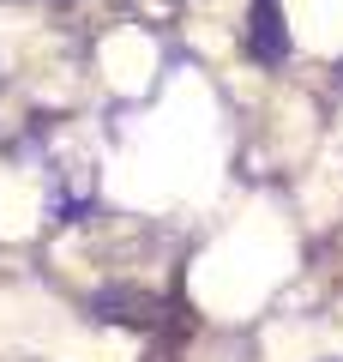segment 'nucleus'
<instances>
[{"mask_svg":"<svg viewBox=\"0 0 343 362\" xmlns=\"http://www.w3.org/2000/svg\"><path fill=\"white\" fill-rule=\"evenodd\" d=\"M289 37H283V13L277 0H253V61H283Z\"/></svg>","mask_w":343,"mask_h":362,"instance_id":"nucleus-2","label":"nucleus"},{"mask_svg":"<svg viewBox=\"0 0 343 362\" xmlns=\"http://www.w3.org/2000/svg\"><path fill=\"white\" fill-rule=\"evenodd\" d=\"M90 194H97V175H90L85 157H54V163H49V206H54V218L85 211Z\"/></svg>","mask_w":343,"mask_h":362,"instance_id":"nucleus-1","label":"nucleus"}]
</instances>
